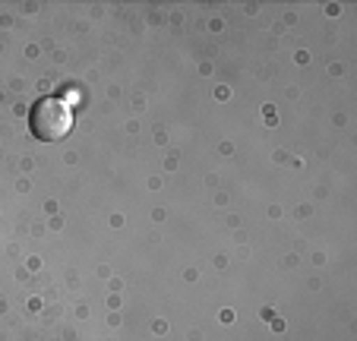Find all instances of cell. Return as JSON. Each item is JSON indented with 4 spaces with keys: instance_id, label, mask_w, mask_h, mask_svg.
Segmentation results:
<instances>
[{
    "instance_id": "1",
    "label": "cell",
    "mask_w": 357,
    "mask_h": 341,
    "mask_svg": "<svg viewBox=\"0 0 357 341\" xmlns=\"http://www.w3.org/2000/svg\"><path fill=\"white\" fill-rule=\"evenodd\" d=\"M29 127H32V136L41 142H54L63 139L73 127V114L63 105L61 98H41L38 105L29 114Z\"/></svg>"
}]
</instances>
